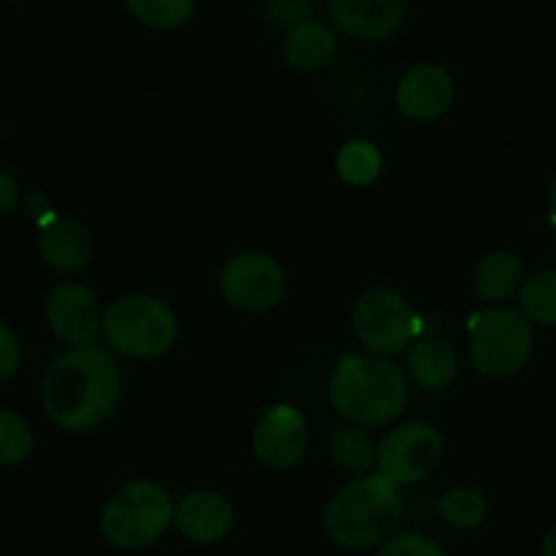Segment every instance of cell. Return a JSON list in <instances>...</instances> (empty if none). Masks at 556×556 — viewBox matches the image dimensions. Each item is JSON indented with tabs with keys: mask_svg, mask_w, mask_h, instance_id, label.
I'll return each mask as SVG.
<instances>
[{
	"mask_svg": "<svg viewBox=\"0 0 556 556\" xmlns=\"http://www.w3.org/2000/svg\"><path fill=\"white\" fill-rule=\"evenodd\" d=\"M123 371L106 346H72L52 361L41 382V406L63 431H90L117 409Z\"/></svg>",
	"mask_w": 556,
	"mask_h": 556,
	"instance_id": "cell-1",
	"label": "cell"
},
{
	"mask_svg": "<svg viewBox=\"0 0 556 556\" xmlns=\"http://www.w3.org/2000/svg\"><path fill=\"white\" fill-rule=\"evenodd\" d=\"M401 513L404 500L399 485L382 475H363L330 496L323 527L328 538L344 548H371L393 534Z\"/></svg>",
	"mask_w": 556,
	"mask_h": 556,
	"instance_id": "cell-2",
	"label": "cell"
},
{
	"mask_svg": "<svg viewBox=\"0 0 556 556\" xmlns=\"http://www.w3.org/2000/svg\"><path fill=\"white\" fill-rule=\"evenodd\" d=\"M330 404L355 426H382L406 404L404 374L388 361L344 355L330 377Z\"/></svg>",
	"mask_w": 556,
	"mask_h": 556,
	"instance_id": "cell-3",
	"label": "cell"
},
{
	"mask_svg": "<svg viewBox=\"0 0 556 556\" xmlns=\"http://www.w3.org/2000/svg\"><path fill=\"white\" fill-rule=\"evenodd\" d=\"M175 521V502L164 485L134 480L117 489L101 510V532L117 548H142Z\"/></svg>",
	"mask_w": 556,
	"mask_h": 556,
	"instance_id": "cell-4",
	"label": "cell"
},
{
	"mask_svg": "<svg viewBox=\"0 0 556 556\" xmlns=\"http://www.w3.org/2000/svg\"><path fill=\"white\" fill-rule=\"evenodd\" d=\"M106 344L137 361L169 352L178 339V319L173 308L153 295L117 298L101 317Z\"/></svg>",
	"mask_w": 556,
	"mask_h": 556,
	"instance_id": "cell-5",
	"label": "cell"
},
{
	"mask_svg": "<svg viewBox=\"0 0 556 556\" xmlns=\"http://www.w3.org/2000/svg\"><path fill=\"white\" fill-rule=\"evenodd\" d=\"M534 336L529 319L516 308L494 306L472 319L469 355L475 368L489 379H507L527 366Z\"/></svg>",
	"mask_w": 556,
	"mask_h": 556,
	"instance_id": "cell-6",
	"label": "cell"
},
{
	"mask_svg": "<svg viewBox=\"0 0 556 556\" xmlns=\"http://www.w3.org/2000/svg\"><path fill=\"white\" fill-rule=\"evenodd\" d=\"M355 336L379 355H395L417 336V317L409 303L393 290H368L352 312Z\"/></svg>",
	"mask_w": 556,
	"mask_h": 556,
	"instance_id": "cell-7",
	"label": "cell"
},
{
	"mask_svg": "<svg viewBox=\"0 0 556 556\" xmlns=\"http://www.w3.org/2000/svg\"><path fill=\"white\" fill-rule=\"evenodd\" d=\"M285 267L260 251L235 254L218 276L224 301L245 314H260L276 306L285 295Z\"/></svg>",
	"mask_w": 556,
	"mask_h": 556,
	"instance_id": "cell-8",
	"label": "cell"
},
{
	"mask_svg": "<svg viewBox=\"0 0 556 556\" xmlns=\"http://www.w3.org/2000/svg\"><path fill=\"white\" fill-rule=\"evenodd\" d=\"M442 456V440L431 426L406 424L388 431L377 447V467L395 485L420 483Z\"/></svg>",
	"mask_w": 556,
	"mask_h": 556,
	"instance_id": "cell-9",
	"label": "cell"
},
{
	"mask_svg": "<svg viewBox=\"0 0 556 556\" xmlns=\"http://www.w3.org/2000/svg\"><path fill=\"white\" fill-rule=\"evenodd\" d=\"M251 445H254V456L260 458L262 467L276 469V472L292 469L295 464H301L303 456H306V417H303V412L292 404H273L270 409H265V415L256 420Z\"/></svg>",
	"mask_w": 556,
	"mask_h": 556,
	"instance_id": "cell-10",
	"label": "cell"
},
{
	"mask_svg": "<svg viewBox=\"0 0 556 556\" xmlns=\"http://www.w3.org/2000/svg\"><path fill=\"white\" fill-rule=\"evenodd\" d=\"M456 99V83L434 63H420L401 77L395 88V104L401 115L415 123H431L445 115Z\"/></svg>",
	"mask_w": 556,
	"mask_h": 556,
	"instance_id": "cell-11",
	"label": "cell"
},
{
	"mask_svg": "<svg viewBox=\"0 0 556 556\" xmlns=\"http://www.w3.org/2000/svg\"><path fill=\"white\" fill-rule=\"evenodd\" d=\"M45 314L52 333L72 346L93 344L101 328V312L93 292L83 285H74V281L58 285L47 295Z\"/></svg>",
	"mask_w": 556,
	"mask_h": 556,
	"instance_id": "cell-12",
	"label": "cell"
},
{
	"mask_svg": "<svg viewBox=\"0 0 556 556\" xmlns=\"http://www.w3.org/2000/svg\"><path fill=\"white\" fill-rule=\"evenodd\" d=\"M336 28L352 39H384L404 23L409 0H328Z\"/></svg>",
	"mask_w": 556,
	"mask_h": 556,
	"instance_id": "cell-13",
	"label": "cell"
},
{
	"mask_svg": "<svg viewBox=\"0 0 556 556\" xmlns=\"http://www.w3.org/2000/svg\"><path fill=\"white\" fill-rule=\"evenodd\" d=\"M41 260L58 273H79L93 260V238L77 218L52 216L39 227Z\"/></svg>",
	"mask_w": 556,
	"mask_h": 556,
	"instance_id": "cell-14",
	"label": "cell"
},
{
	"mask_svg": "<svg viewBox=\"0 0 556 556\" xmlns=\"http://www.w3.org/2000/svg\"><path fill=\"white\" fill-rule=\"evenodd\" d=\"M175 523L194 543H216L232 529L235 510L216 491H191L175 507Z\"/></svg>",
	"mask_w": 556,
	"mask_h": 556,
	"instance_id": "cell-15",
	"label": "cell"
},
{
	"mask_svg": "<svg viewBox=\"0 0 556 556\" xmlns=\"http://www.w3.org/2000/svg\"><path fill=\"white\" fill-rule=\"evenodd\" d=\"M406 366H409V377L415 379V384L426 390H442L456 379L458 355L447 341L424 339L409 350Z\"/></svg>",
	"mask_w": 556,
	"mask_h": 556,
	"instance_id": "cell-16",
	"label": "cell"
},
{
	"mask_svg": "<svg viewBox=\"0 0 556 556\" xmlns=\"http://www.w3.org/2000/svg\"><path fill=\"white\" fill-rule=\"evenodd\" d=\"M285 58L295 72H319L336 58V36L323 23H303L290 30L285 41Z\"/></svg>",
	"mask_w": 556,
	"mask_h": 556,
	"instance_id": "cell-17",
	"label": "cell"
},
{
	"mask_svg": "<svg viewBox=\"0 0 556 556\" xmlns=\"http://www.w3.org/2000/svg\"><path fill=\"white\" fill-rule=\"evenodd\" d=\"M521 285L523 267L510 251H494V254L483 256L475 267V292L485 303L507 301Z\"/></svg>",
	"mask_w": 556,
	"mask_h": 556,
	"instance_id": "cell-18",
	"label": "cell"
},
{
	"mask_svg": "<svg viewBox=\"0 0 556 556\" xmlns=\"http://www.w3.org/2000/svg\"><path fill=\"white\" fill-rule=\"evenodd\" d=\"M328 453L336 467L352 475H368L374 464H377V451H374L366 431L361 429L333 431L328 442Z\"/></svg>",
	"mask_w": 556,
	"mask_h": 556,
	"instance_id": "cell-19",
	"label": "cell"
},
{
	"mask_svg": "<svg viewBox=\"0 0 556 556\" xmlns=\"http://www.w3.org/2000/svg\"><path fill=\"white\" fill-rule=\"evenodd\" d=\"M339 178L350 186H368L382 173V156L366 139H352L336 156Z\"/></svg>",
	"mask_w": 556,
	"mask_h": 556,
	"instance_id": "cell-20",
	"label": "cell"
},
{
	"mask_svg": "<svg viewBox=\"0 0 556 556\" xmlns=\"http://www.w3.org/2000/svg\"><path fill=\"white\" fill-rule=\"evenodd\" d=\"M523 317L538 325H556V270H540L521 285Z\"/></svg>",
	"mask_w": 556,
	"mask_h": 556,
	"instance_id": "cell-21",
	"label": "cell"
},
{
	"mask_svg": "<svg viewBox=\"0 0 556 556\" xmlns=\"http://www.w3.org/2000/svg\"><path fill=\"white\" fill-rule=\"evenodd\" d=\"M437 507H440L442 518L458 529L480 527L485 516H489V500L483 496V491L469 489V485L451 489L447 494H442Z\"/></svg>",
	"mask_w": 556,
	"mask_h": 556,
	"instance_id": "cell-22",
	"label": "cell"
},
{
	"mask_svg": "<svg viewBox=\"0 0 556 556\" xmlns=\"http://www.w3.org/2000/svg\"><path fill=\"white\" fill-rule=\"evenodd\" d=\"M34 453V431L28 420L12 409H0V464L14 467Z\"/></svg>",
	"mask_w": 556,
	"mask_h": 556,
	"instance_id": "cell-23",
	"label": "cell"
},
{
	"mask_svg": "<svg viewBox=\"0 0 556 556\" xmlns=\"http://www.w3.org/2000/svg\"><path fill=\"white\" fill-rule=\"evenodd\" d=\"M126 7L148 28H178L194 12V0H126Z\"/></svg>",
	"mask_w": 556,
	"mask_h": 556,
	"instance_id": "cell-24",
	"label": "cell"
},
{
	"mask_svg": "<svg viewBox=\"0 0 556 556\" xmlns=\"http://www.w3.org/2000/svg\"><path fill=\"white\" fill-rule=\"evenodd\" d=\"M319 0H265V20L276 30H292L308 23Z\"/></svg>",
	"mask_w": 556,
	"mask_h": 556,
	"instance_id": "cell-25",
	"label": "cell"
},
{
	"mask_svg": "<svg viewBox=\"0 0 556 556\" xmlns=\"http://www.w3.org/2000/svg\"><path fill=\"white\" fill-rule=\"evenodd\" d=\"M379 556H447L437 540H431L429 534L420 532H406L395 534L388 543L382 545Z\"/></svg>",
	"mask_w": 556,
	"mask_h": 556,
	"instance_id": "cell-26",
	"label": "cell"
},
{
	"mask_svg": "<svg viewBox=\"0 0 556 556\" xmlns=\"http://www.w3.org/2000/svg\"><path fill=\"white\" fill-rule=\"evenodd\" d=\"M23 363V344L7 323H0V382L14 377Z\"/></svg>",
	"mask_w": 556,
	"mask_h": 556,
	"instance_id": "cell-27",
	"label": "cell"
},
{
	"mask_svg": "<svg viewBox=\"0 0 556 556\" xmlns=\"http://www.w3.org/2000/svg\"><path fill=\"white\" fill-rule=\"evenodd\" d=\"M20 202V186L7 169H0V216H9V213L17 207Z\"/></svg>",
	"mask_w": 556,
	"mask_h": 556,
	"instance_id": "cell-28",
	"label": "cell"
},
{
	"mask_svg": "<svg viewBox=\"0 0 556 556\" xmlns=\"http://www.w3.org/2000/svg\"><path fill=\"white\" fill-rule=\"evenodd\" d=\"M25 213H28L30 218H34L36 224H45V222H50L52 216H55V211H52V205H50V200H47L45 194H41V191H34V194L28 197V200H25Z\"/></svg>",
	"mask_w": 556,
	"mask_h": 556,
	"instance_id": "cell-29",
	"label": "cell"
},
{
	"mask_svg": "<svg viewBox=\"0 0 556 556\" xmlns=\"http://www.w3.org/2000/svg\"><path fill=\"white\" fill-rule=\"evenodd\" d=\"M540 556H556V527L545 534L543 548H540Z\"/></svg>",
	"mask_w": 556,
	"mask_h": 556,
	"instance_id": "cell-30",
	"label": "cell"
},
{
	"mask_svg": "<svg viewBox=\"0 0 556 556\" xmlns=\"http://www.w3.org/2000/svg\"><path fill=\"white\" fill-rule=\"evenodd\" d=\"M548 207H551V218H554V224H556V178L548 189Z\"/></svg>",
	"mask_w": 556,
	"mask_h": 556,
	"instance_id": "cell-31",
	"label": "cell"
},
{
	"mask_svg": "<svg viewBox=\"0 0 556 556\" xmlns=\"http://www.w3.org/2000/svg\"><path fill=\"white\" fill-rule=\"evenodd\" d=\"M554 251H556V238H554Z\"/></svg>",
	"mask_w": 556,
	"mask_h": 556,
	"instance_id": "cell-32",
	"label": "cell"
}]
</instances>
